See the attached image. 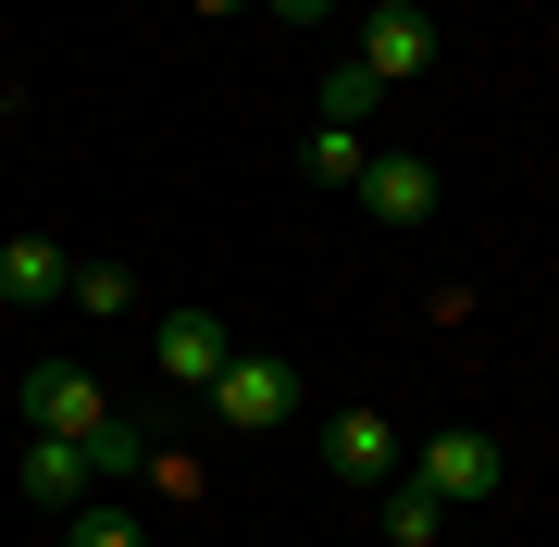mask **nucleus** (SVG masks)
I'll return each instance as SVG.
<instances>
[{
  "mask_svg": "<svg viewBox=\"0 0 559 547\" xmlns=\"http://www.w3.org/2000/svg\"><path fill=\"white\" fill-rule=\"evenodd\" d=\"M399 473H411L423 498L473 510V498H498V436H485V424H436V436H423V448H411Z\"/></svg>",
  "mask_w": 559,
  "mask_h": 547,
  "instance_id": "1",
  "label": "nucleus"
},
{
  "mask_svg": "<svg viewBox=\"0 0 559 547\" xmlns=\"http://www.w3.org/2000/svg\"><path fill=\"white\" fill-rule=\"evenodd\" d=\"M212 411H224V436H274L286 411H299V361H274V348H237V361L212 373Z\"/></svg>",
  "mask_w": 559,
  "mask_h": 547,
  "instance_id": "2",
  "label": "nucleus"
},
{
  "mask_svg": "<svg viewBox=\"0 0 559 547\" xmlns=\"http://www.w3.org/2000/svg\"><path fill=\"white\" fill-rule=\"evenodd\" d=\"M436 13H423V0H373V13H360V75H385V87H411V75H436Z\"/></svg>",
  "mask_w": 559,
  "mask_h": 547,
  "instance_id": "3",
  "label": "nucleus"
},
{
  "mask_svg": "<svg viewBox=\"0 0 559 547\" xmlns=\"http://www.w3.org/2000/svg\"><path fill=\"white\" fill-rule=\"evenodd\" d=\"M360 212L385 224V237H423V224H436V163H423V150H373V163H360V187H348Z\"/></svg>",
  "mask_w": 559,
  "mask_h": 547,
  "instance_id": "4",
  "label": "nucleus"
},
{
  "mask_svg": "<svg viewBox=\"0 0 559 547\" xmlns=\"http://www.w3.org/2000/svg\"><path fill=\"white\" fill-rule=\"evenodd\" d=\"M112 424V399H100V373H87V361H38V373H25V436H100Z\"/></svg>",
  "mask_w": 559,
  "mask_h": 547,
  "instance_id": "5",
  "label": "nucleus"
},
{
  "mask_svg": "<svg viewBox=\"0 0 559 547\" xmlns=\"http://www.w3.org/2000/svg\"><path fill=\"white\" fill-rule=\"evenodd\" d=\"M150 361H162V385H200V399H212V373L237 361V336H224L212 311H162V324H150Z\"/></svg>",
  "mask_w": 559,
  "mask_h": 547,
  "instance_id": "6",
  "label": "nucleus"
},
{
  "mask_svg": "<svg viewBox=\"0 0 559 547\" xmlns=\"http://www.w3.org/2000/svg\"><path fill=\"white\" fill-rule=\"evenodd\" d=\"M323 473H348V486H385V473H399V424H385L373 399H348L336 424H323Z\"/></svg>",
  "mask_w": 559,
  "mask_h": 547,
  "instance_id": "7",
  "label": "nucleus"
},
{
  "mask_svg": "<svg viewBox=\"0 0 559 547\" xmlns=\"http://www.w3.org/2000/svg\"><path fill=\"white\" fill-rule=\"evenodd\" d=\"M13 486L38 498V510H87V498H100V473H87L75 436H25V448H13Z\"/></svg>",
  "mask_w": 559,
  "mask_h": 547,
  "instance_id": "8",
  "label": "nucleus"
},
{
  "mask_svg": "<svg viewBox=\"0 0 559 547\" xmlns=\"http://www.w3.org/2000/svg\"><path fill=\"white\" fill-rule=\"evenodd\" d=\"M62 286H75V249L62 237H0V311H38Z\"/></svg>",
  "mask_w": 559,
  "mask_h": 547,
  "instance_id": "9",
  "label": "nucleus"
},
{
  "mask_svg": "<svg viewBox=\"0 0 559 547\" xmlns=\"http://www.w3.org/2000/svg\"><path fill=\"white\" fill-rule=\"evenodd\" d=\"M360 163H373V124H311V138H299V175L311 187H360Z\"/></svg>",
  "mask_w": 559,
  "mask_h": 547,
  "instance_id": "10",
  "label": "nucleus"
},
{
  "mask_svg": "<svg viewBox=\"0 0 559 547\" xmlns=\"http://www.w3.org/2000/svg\"><path fill=\"white\" fill-rule=\"evenodd\" d=\"M62 299H75V311H87V324H124V311H138V299H150V286H138V274H124V262H75V286H62Z\"/></svg>",
  "mask_w": 559,
  "mask_h": 547,
  "instance_id": "11",
  "label": "nucleus"
},
{
  "mask_svg": "<svg viewBox=\"0 0 559 547\" xmlns=\"http://www.w3.org/2000/svg\"><path fill=\"white\" fill-rule=\"evenodd\" d=\"M436 535H448V498H423L399 473V486H385V547H436Z\"/></svg>",
  "mask_w": 559,
  "mask_h": 547,
  "instance_id": "12",
  "label": "nucleus"
},
{
  "mask_svg": "<svg viewBox=\"0 0 559 547\" xmlns=\"http://www.w3.org/2000/svg\"><path fill=\"white\" fill-rule=\"evenodd\" d=\"M62 547H150V523L112 510V498H87V510H62Z\"/></svg>",
  "mask_w": 559,
  "mask_h": 547,
  "instance_id": "13",
  "label": "nucleus"
},
{
  "mask_svg": "<svg viewBox=\"0 0 559 547\" xmlns=\"http://www.w3.org/2000/svg\"><path fill=\"white\" fill-rule=\"evenodd\" d=\"M373 112H385V75L336 62V75H323V124H373Z\"/></svg>",
  "mask_w": 559,
  "mask_h": 547,
  "instance_id": "14",
  "label": "nucleus"
},
{
  "mask_svg": "<svg viewBox=\"0 0 559 547\" xmlns=\"http://www.w3.org/2000/svg\"><path fill=\"white\" fill-rule=\"evenodd\" d=\"M138 473H150V498H162V510H200V461H187V448H150Z\"/></svg>",
  "mask_w": 559,
  "mask_h": 547,
  "instance_id": "15",
  "label": "nucleus"
},
{
  "mask_svg": "<svg viewBox=\"0 0 559 547\" xmlns=\"http://www.w3.org/2000/svg\"><path fill=\"white\" fill-rule=\"evenodd\" d=\"M138 461H150V436H138V424H124V411H112V424L87 436V473H100V486H112V473H138Z\"/></svg>",
  "mask_w": 559,
  "mask_h": 547,
  "instance_id": "16",
  "label": "nucleus"
},
{
  "mask_svg": "<svg viewBox=\"0 0 559 547\" xmlns=\"http://www.w3.org/2000/svg\"><path fill=\"white\" fill-rule=\"evenodd\" d=\"M249 13H274V25H323L336 0H249Z\"/></svg>",
  "mask_w": 559,
  "mask_h": 547,
  "instance_id": "17",
  "label": "nucleus"
},
{
  "mask_svg": "<svg viewBox=\"0 0 559 547\" xmlns=\"http://www.w3.org/2000/svg\"><path fill=\"white\" fill-rule=\"evenodd\" d=\"M187 13H200V25H224V13H249V0H187Z\"/></svg>",
  "mask_w": 559,
  "mask_h": 547,
  "instance_id": "18",
  "label": "nucleus"
}]
</instances>
